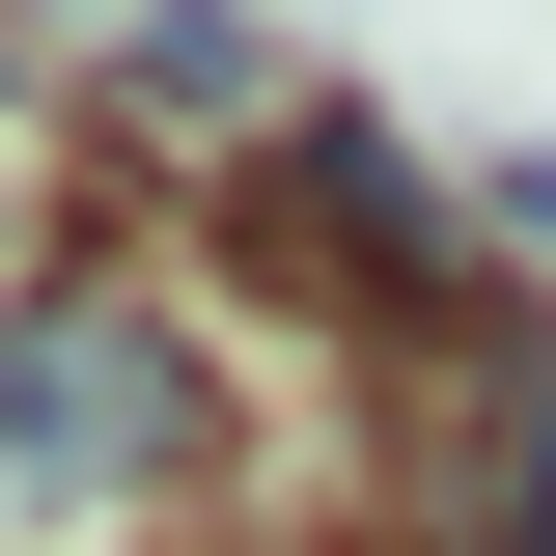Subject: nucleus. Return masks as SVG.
Segmentation results:
<instances>
[{"mask_svg": "<svg viewBox=\"0 0 556 556\" xmlns=\"http://www.w3.org/2000/svg\"><path fill=\"white\" fill-rule=\"evenodd\" d=\"M195 473V334L139 278H28L0 306V529H112Z\"/></svg>", "mask_w": 556, "mask_h": 556, "instance_id": "1", "label": "nucleus"}, {"mask_svg": "<svg viewBox=\"0 0 556 556\" xmlns=\"http://www.w3.org/2000/svg\"><path fill=\"white\" fill-rule=\"evenodd\" d=\"M84 84H112L139 139H251V112H278V56L223 28V0H112V28H84Z\"/></svg>", "mask_w": 556, "mask_h": 556, "instance_id": "2", "label": "nucleus"}, {"mask_svg": "<svg viewBox=\"0 0 556 556\" xmlns=\"http://www.w3.org/2000/svg\"><path fill=\"white\" fill-rule=\"evenodd\" d=\"M501 223H529V251H556V167H501Z\"/></svg>", "mask_w": 556, "mask_h": 556, "instance_id": "3", "label": "nucleus"}]
</instances>
